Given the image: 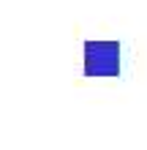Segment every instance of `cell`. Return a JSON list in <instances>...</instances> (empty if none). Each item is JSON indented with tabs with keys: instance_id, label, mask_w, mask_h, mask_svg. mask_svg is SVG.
I'll return each mask as SVG.
<instances>
[{
	"instance_id": "1",
	"label": "cell",
	"mask_w": 147,
	"mask_h": 150,
	"mask_svg": "<svg viewBox=\"0 0 147 150\" xmlns=\"http://www.w3.org/2000/svg\"><path fill=\"white\" fill-rule=\"evenodd\" d=\"M120 44L117 41H84V76H117Z\"/></svg>"
}]
</instances>
